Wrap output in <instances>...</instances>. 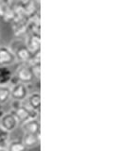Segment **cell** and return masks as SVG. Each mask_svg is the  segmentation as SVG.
Here are the masks:
<instances>
[{
	"mask_svg": "<svg viewBox=\"0 0 135 151\" xmlns=\"http://www.w3.org/2000/svg\"><path fill=\"white\" fill-rule=\"evenodd\" d=\"M13 113L17 117L18 121L23 123L29 119L37 118V116H38V111L32 110L29 106H18V108L15 109Z\"/></svg>",
	"mask_w": 135,
	"mask_h": 151,
	"instance_id": "cell-1",
	"label": "cell"
},
{
	"mask_svg": "<svg viewBox=\"0 0 135 151\" xmlns=\"http://www.w3.org/2000/svg\"><path fill=\"white\" fill-rule=\"evenodd\" d=\"M18 124H19V121H18L17 117L13 112L5 113L1 117V121H0V125H1L0 127H2L4 129H6L9 132L14 130Z\"/></svg>",
	"mask_w": 135,
	"mask_h": 151,
	"instance_id": "cell-2",
	"label": "cell"
},
{
	"mask_svg": "<svg viewBox=\"0 0 135 151\" xmlns=\"http://www.w3.org/2000/svg\"><path fill=\"white\" fill-rule=\"evenodd\" d=\"M16 60V56L11 49L7 46H0V66L11 65Z\"/></svg>",
	"mask_w": 135,
	"mask_h": 151,
	"instance_id": "cell-3",
	"label": "cell"
},
{
	"mask_svg": "<svg viewBox=\"0 0 135 151\" xmlns=\"http://www.w3.org/2000/svg\"><path fill=\"white\" fill-rule=\"evenodd\" d=\"M11 97L16 101H22L27 97V89L25 83H16L11 88Z\"/></svg>",
	"mask_w": 135,
	"mask_h": 151,
	"instance_id": "cell-4",
	"label": "cell"
},
{
	"mask_svg": "<svg viewBox=\"0 0 135 151\" xmlns=\"http://www.w3.org/2000/svg\"><path fill=\"white\" fill-rule=\"evenodd\" d=\"M17 78L22 83H27L30 82L32 78H33V73H32L31 67L27 65H21L19 68L17 69Z\"/></svg>",
	"mask_w": 135,
	"mask_h": 151,
	"instance_id": "cell-5",
	"label": "cell"
},
{
	"mask_svg": "<svg viewBox=\"0 0 135 151\" xmlns=\"http://www.w3.org/2000/svg\"><path fill=\"white\" fill-rule=\"evenodd\" d=\"M22 127L25 133L40 135V122L37 118H33V119H29L24 122Z\"/></svg>",
	"mask_w": 135,
	"mask_h": 151,
	"instance_id": "cell-6",
	"label": "cell"
},
{
	"mask_svg": "<svg viewBox=\"0 0 135 151\" xmlns=\"http://www.w3.org/2000/svg\"><path fill=\"white\" fill-rule=\"evenodd\" d=\"M41 46V40L40 36L38 34H32L27 42V47L31 52V54H35L37 52H39Z\"/></svg>",
	"mask_w": 135,
	"mask_h": 151,
	"instance_id": "cell-7",
	"label": "cell"
},
{
	"mask_svg": "<svg viewBox=\"0 0 135 151\" xmlns=\"http://www.w3.org/2000/svg\"><path fill=\"white\" fill-rule=\"evenodd\" d=\"M22 143L25 145L26 147H35L40 144V135L25 133Z\"/></svg>",
	"mask_w": 135,
	"mask_h": 151,
	"instance_id": "cell-8",
	"label": "cell"
},
{
	"mask_svg": "<svg viewBox=\"0 0 135 151\" xmlns=\"http://www.w3.org/2000/svg\"><path fill=\"white\" fill-rule=\"evenodd\" d=\"M27 106L36 111H40L41 108V96L39 93H33L27 97Z\"/></svg>",
	"mask_w": 135,
	"mask_h": 151,
	"instance_id": "cell-9",
	"label": "cell"
},
{
	"mask_svg": "<svg viewBox=\"0 0 135 151\" xmlns=\"http://www.w3.org/2000/svg\"><path fill=\"white\" fill-rule=\"evenodd\" d=\"M16 56L17 60H20L22 61H27L31 58V52L29 50L26 45H22L17 48L16 52H13Z\"/></svg>",
	"mask_w": 135,
	"mask_h": 151,
	"instance_id": "cell-10",
	"label": "cell"
},
{
	"mask_svg": "<svg viewBox=\"0 0 135 151\" xmlns=\"http://www.w3.org/2000/svg\"><path fill=\"white\" fill-rule=\"evenodd\" d=\"M11 97V89L4 86V85H0V103H6Z\"/></svg>",
	"mask_w": 135,
	"mask_h": 151,
	"instance_id": "cell-11",
	"label": "cell"
},
{
	"mask_svg": "<svg viewBox=\"0 0 135 151\" xmlns=\"http://www.w3.org/2000/svg\"><path fill=\"white\" fill-rule=\"evenodd\" d=\"M11 77V75L10 73V71L6 68V66H1L0 67V85H3L6 82H8L10 80Z\"/></svg>",
	"mask_w": 135,
	"mask_h": 151,
	"instance_id": "cell-12",
	"label": "cell"
},
{
	"mask_svg": "<svg viewBox=\"0 0 135 151\" xmlns=\"http://www.w3.org/2000/svg\"><path fill=\"white\" fill-rule=\"evenodd\" d=\"M26 146L25 145L19 141H13L10 143L8 147V151H26Z\"/></svg>",
	"mask_w": 135,
	"mask_h": 151,
	"instance_id": "cell-13",
	"label": "cell"
},
{
	"mask_svg": "<svg viewBox=\"0 0 135 151\" xmlns=\"http://www.w3.org/2000/svg\"><path fill=\"white\" fill-rule=\"evenodd\" d=\"M10 136V132L4 129L2 127H0V147H3L7 144Z\"/></svg>",
	"mask_w": 135,
	"mask_h": 151,
	"instance_id": "cell-14",
	"label": "cell"
},
{
	"mask_svg": "<svg viewBox=\"0 0 135 151\" xmlns=\"http://www.w3.org/2000/svg\"><path fill=\"white\" fill-rule=\"evenodd\" d=\"M31 70H32V73H33V76L37 78H40V66H39V63L37 64H34L33 67H31Z\"/></svg>",
	"mask_w": 135,
	"mask_h": 151,
	"instance_id": "cell-15",
	"label": "cell"
},
{
	"mask_svg": "<svg viewBox=\"0 0 135 151\" xmlns=\"http://www.w3.org/2000/svg\"><path fill=\"white\" fill-rule=\"evenodd\" d=\"M0 151H8L5 147H0Z\"/></svg>",
	"mask_w": 135,
	"mask_h": 151,
	"instance_id": "cell-16",
	"label": "cell"
},
{
	"mask_svg": "<svg viewBox=\"0 0 135 151\" xmlns=\"http://www.w3.org/2000/svg\"><path fill=\"white\" fill-rule=\"evenodd\" d=\"M0 110H1V103H0Z\"/></svg>",
	"mask_w": 135,
	"mask_h": 151,
	"instance_id": "cell-17",
	"label": "cell"
}]
</instances>
